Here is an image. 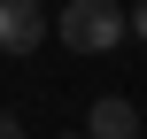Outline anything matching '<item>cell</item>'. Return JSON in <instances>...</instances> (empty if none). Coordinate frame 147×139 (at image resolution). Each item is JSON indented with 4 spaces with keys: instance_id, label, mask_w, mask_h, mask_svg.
<instances>
[{
    "instance_id": "6da1fadb",
    "label": "cell",
    "mask_w": 147,
    "mask_h": 139,
    "mask_svg": "<svg viewBox=\"0 0 147 139\" xmlns=\"http://www.w3.org/2000/svg\"><path fill=\"white\" fill-rule=\"evenodd\" d=\"M132 31V15L116 0H62V46L70 54H116Z\"/></svg>"
},
{
    "instance_id": "7a4b0ae2",
    "label": "cell",
    "mask_w": 147,
    "mask_h": 139,
    "mask_svg": "<svg viewBox=\"0 0 147 139\" xmlns=\"http://www.w3.org/2000/svg\"><path fill=\"white\" fill-rule=\"evenodd\" d=\"M47 8L39 0H0V54H39L47 46Z\"/></svg>"
},
{
    "instance_id": "3957f363",
    "label": "cell",
    "mask_w": 147,
    "mask_h": 139,
    "mask_svg": "<svg viewBox=\"0 0 147 139\" xmlns=\"http://www.w3.org/2000/svg\"><path fill=\"white\" fill-rule=\"evenodd\" d=\"M85 139H140V108H132L124 93L93 101V108H85Z\"/></svg>"
},
{
    "instance_id": "277c9868",
    "label": "cell",
    "mask_w": 147,
    "mask_h": 139,
    "mask_svg": "<svg viewBox=\"0 0 147 139\" xmlns=\"http://www.w3.org/2000/svg\"><path fill=\"white\" fill-rule=\"evenodd\" d=\"M0 139H23V124H16V116H8V108H0Z\"/></svg>"
},
{
    "instance_id": "5b68a950",
    "label": "cell",
    "mask_w": 147,
    "mask_h": 139,
    "mask_svg": "<svg viewBox=\"0 0 147 139\" xmlns=\"http://www.w3.org/2000/svg\"><path fill=\"white\" fill-rule=\"evenodd\" d=\"M132 39H147V0H140V8H132Z\"/></svg>"
},
{
    "instance_id": "8992f818",
    "label": "cell",
    "mask_w": 147,
    "mask_h": 139,
    "mask_svg": "<svg viewBox=\"0 0 147 139\" xmlns=\"http://www.w3.org/2000/svg\"><path fill=\"white\" fill-rule=\"evenodd\" d=\"M70 139H85V132H70Z\"/></svg>"
}]
</instances>
